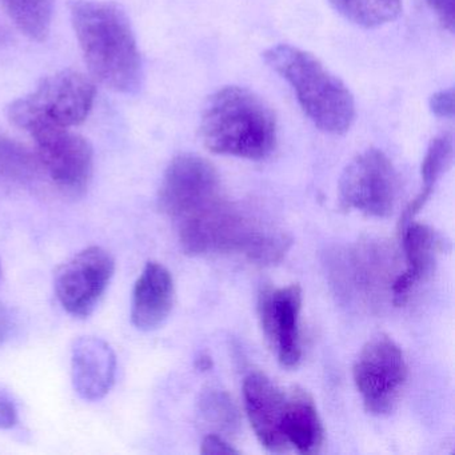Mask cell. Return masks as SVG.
Wrapping results in <instances>:
<instances>
[{"label":"cell","instance_id":"6da1fadb","mask_svg":"<svg viewBox=\"0 0 455 455\" xmlns=\"http://www.w3.org/2000/svg\"><path fill=\"white\" fill-rule=\"evenodd\" d=\"M180 244L188 255H243L257 265L281 262L289 251V236L251 217L226 198L225 193L175 222Z\"/></svg>","mask_w":455,"mask_h":455},{"label":"cell","instance_id":"7a4b0ae2","mask_svg":"<svg viewBox=\"0 0 455 455\" xmlns=\"http://www.w3.org/2000/svg\"><path fill=\"white\" fill-rule=\"evenodd\" d=\"M70 15L92 78L118 94L140 92L142 57L126 12L111 2L73 0Z\"/></svg>","mask_w":455,"mask_h":455},{"label":"cell","instance_id":"3957f363","mask_svg":"<svg viewBox=\"0 0 455 455\" xmlns=\"http://www.w3.org/2000/svg\"><path fill=\"white\" fill-rule=\"evenodd\" d=\"M201 138L212 153L262 161L275 150L278 126L273 110L255 92L228 86L207 100Z\"/></svg>","mask_w":455,"mask_h":455},{"label":"cell","instance_id":"277c9868","mask_svg":"<svg viewBox=\"0 0 455 455\" xmlns=\"http://www.w3.org/2000/svg\"><path fill=\"white\" fill-rule=\"evenodd\" d=\"M266 65L294 90L305 116L321 132L346 134L355 121V102L345 84L307 52L276 44L263 52Z\"/></svg>","mask_w":455,"mask_h":455},{"label":"cell","instance_id":"5b68a950","mask_svg":"<svg viewBox=\"0 0 455 455\" xmlns=\"http://www.w3.org/2000/svg\"><path fill=\"white\" fill-rule=\"evenodd\" d=\"M94 82L73 70L47 76L30 94L7 108L10 122L30 132L38 127L71 129L86 121L95 102Z\"/></svg>","mask_w":455,"mask_h":455},{"label":"cell","instance_id":"8992f818","mask_svg":"<svg viewBox=\"0 0 455 455\" xmlns=\"http://www.w3.org/2000/svg\"><path fill=\"white\" fill-rule=\"evenodd\" d=\"M399 194L395 167L385 153L369 148L346 166L339 180V204L369 217L385 218L393 212Z\"/></svg>","mask_w":455,"mask_h":455},{"label":"cell","instance_id":"52a82bcc","mask_svg":"<svg viewBox=\"0 0 455 455\" xmlns=\"http://www.w3.org/2000/svg\"><path fill=\"white\" fill-rule=\"evenodd\" d=\"M353 377L366 411L378 417L390 414L407 382L403 353L390 338H374L359 353Z\"/></svg>","mask_w":455,"mask_h":455},{"label":"cell","instance_id":"ba28073f","mask_svg":"<svg viewBox=\"0 0 455 455\" xmlns=\"http://www.w3.org/2000/svg\"><path fill=\"white\" fill-rule=\"evenodd\" d=\"M28 134L42 170L60 190L74 196L86 191L94 172V150L86 138L63 127H38Z\"/></svg>","mask_w":455,"mask_h":455},{"label":"cell","instance_id":"9c48e42d","mask_svg":"<svg viewBox=\"0 0 455 455\" xmlns=\"http://www.w3.org/2000/svg\"><path fill=\"white\" fill-rule=\"evenodd\" d=\"M116 273V260L108 250L92 246L60 266L55 274V292L71 315L86 318L97 308Z\"/></svg>","mask_w":455,"mask_h":455},{"label":"cell","instance_id":"30bf717a","mask_svg":"<svg viewBox=\"0 0 455 455\" xmlns=\"http://www.w3.org/2000/svg\"><path fill=\"white\" fill-rule=\"evenodd\" d=\"M382 244L361 243L335 258V287L343 297L361 303L364 307H377L386 290L391 292L393 258Z\"/></svg>","mask_w":455,"mask_h":455},{"label":"cell","instance_id":"8fae6325","mask_svg":"<svg viewBox=\"0 0 455 455\" xmlns=\"http://www.w3.org/2000/svg\"><path fill=\"white\" fill-rule=\"evenodd\" d=\"M223 193L215 167L206 159L182 154L170 162L161 191L159 206L170 220H180L188 212Z\"/></svg>","mask_w":455,"mask_h":455},{"label":"cell","instance_id":"7c38bea8","mask_svg":"<svg viewBox=\"0 0 455 455\" xmlns=\"http://www.w3.org/2000/svg\"><path fill=\"white\" fill-rule=\"evenodd\" d=\"M302 290L298 284L266 289L258 300V315L265 337L275 351L279 363L294 369L302 358L299 315Z\"/></svg>","mask_w":455,"mask_h":455},{"label":"cell","instance_id":"4fadbf2b","mask_svg":"<svg viewBox=\"0 0 455 455\" xmlns=\"http://www.w3.org/2000/svg\"><path fill=\"white\" fill-rule=\"evenodd\" d=\"M244 406L255 435L271 452L287 451L283 435L287 391L262 372H251L243 383Z\"/></svg>","mask_w":455,"mask_h":455},{"label":"cell","instance_id":"5bb4252c","mask_svg":"<svg viewBox=\"0 0 455 455\" xmlns=\"http://www.w3.org/2000/svg\"><path fill=\"white\" fill-rule=\"evenodd\" d=\"M74 388L86 401H100L110 393L116 375V356L106 340L84 337L71 355Z\"/></svg>","mask_w":455,"mask_h":455},{"label":"cell","instance_id":"9a60e30c","mask_svg":"<svg viewBox=\"0 0 455 455\" xmlns=\"http://www.w3.org/2000/svg\"><path fill=\"white\" fill-rule=\"evenodd\" d=\"M401 233L406 254V270L399 274L391 284V295L396 306L403 305L412 290L433 273L442 250L441 236L428 226L411 220L401 228Z\"/></svg>","mask_w":455,"mask_h":455},{"label":"cell","instance_id":"2e32d148","mask_svg":"<svg viewBox=\"0 0 455 455\" xmlns=\"http://www.w3.org/2000/svg\"><path fill=\"white\" fill-rule=\"evenodd\" d=\"M172 274L158 262H148L132 291V321L138 330L151 331L166 322L174 306Z\"/></svg>","mask_w":455,"mask_h":455},{"label":"cell","instance_id":"e0dca14e","mask_svg":"<svg viewBox=\"0 0 455 455\" xmlns=\"http://www.w3.org/2000/svg\"><path fill=\"white\" fill-rule=\"evenodd\" d=\"M283 435L289 449L300 454H316L324 442V430L313 396L306 390L292 387L287 391Z\"/></svg>","mask_w":455,"mask_h":455},{"label":"cell","instance_id":"ac0fdd59","mask_svg":"<svg viewBox=\"0 0 455 455\" xmlns=\"http://www.w3.org/2000/svg\"><path fill=\"white\" fill-rule=\"evenodd\" d=\"M452 151H454V148H452L451 134H442L436 137L435 140H431L430 146L426 151L425 158H423L422 169H420L422 190L404 210L401 222H399V228H402L407 223L414 220L415 215L423 209L426 202L433 194L439 178L451 164Z\"/></svg>","mask_w":455,"mask_h":455},{"label":"cell","instance_id":"d6986e66","mask_svg":"<svg viewBox=\"0 0 455 455\" xmlns=\"http://www.w3.org/2000/svg\"><path fill=\"white\" fill-rule=\"evenodd\" d=\"M15 28L31 41H46L52 28L54 0H0Z\"/></svg>","mask_w":455,"mask_h":455},{"label":"cell","instance_id":"ffe728a7","mask_svg":"<svg viewBox=\"0 0 455 455\" xmlns=\"http://www.w3.org/2000/svg\"><path fill=\"white\" fill-rule=\"evenodd\" d=\"M335 12L353 25L377 28L401 15L402 0H329Z\"/></svg>","mask_w":455,"mask_h":455},{"label":"cell","instance_id":"44dd1931","mask_svg":"<svg viewBox=\"0 0 455 455\" xmlns=\"http://www.w3.org/2000/svg\"><path fill=\"white\" fill-rule=\"evenodd\" d=\"M42 166L36 153L7 135L0 134V178L17 183L33 182Z\"/></svg>","mask_w":455,"mask_h":455},{"label":"cell","instance_id":"7402d4cb","mask_svg":"<svg viewBox=\"0 0 455 455\" xmlns=\"http://www.w3.org/2000/svg\"><path fill=\"white\" fill-rule=\"evenodd\" d=\"M204 414L217 426L233 431L238 426V411L225 393H210L204 399Z\"/></svg>","mask_w":455,"mask_h":455},{"label":"cell","instance_id":"603a6c76","mask_svg":"<svg viewBox=\"0 0 455 455\" xmlns=\"http://www.w3.org/2000/svg\"><path fill=\"white\" fill-rule=\"evenodd\" d=\"M430 110L438 118H451L454 113V92L452 89L441 90L430 98Z\"/></svg>","mask_w":455,"mask_h":455},{"label":"cell","instance_id":"cb8c5ba5","mask_svg":"<svg viewBox=\"0 0 455 455\" xmlns=\"http://www.w3.org/2000/svg\"><path fill=\"white\" fill-rule=\"evenodd\" d=\"M441 25L447 31H454V0H426Z\"/></svg>","mask_w":455,"mask_h":455},{"label":"cell","instance_id":"d4e9b609","mask_svg":"<svg viewBox=\"0 0 455 455\" xmlns=\"http://www.w3.org/2000/svg\"><path fill=\"white\" fill-rule=\"evenodd\" d=\"M18 423V410L9 394L0 390V428H12Z\"/></svg>","mask_w":455,"mask_h":455},{"label":"cell","instance_id":"484cf974","mask_svg":"<svg viewBox=\"0 0 455 455\" xmlns=\"http://www.w3.org/2000/svg\"><path fill=\"white\" fill-rule=\"evenodd\" d=\"M202 454H238V450L226 442L222 436L207 435L202 443Z\"/></svg>","mask_w":455,"mask_h":455},{"label":"cell","instance_id":"4316f807","mask_svg":"<svg viewBox=\"0 0 455 455\" xmlns=\"http://www.w3.org/2000/svg\"><path fill=\"white\" fill-rule=\"evenodd\" d=\"M7 311L4 306L0 305V342L6 337L7 330H9V318H7Z\"/></svg>","mask_w":455,"mask_h":455},{"label":"cell","instance_id":"83f0119b","mask_svg":"<svg viewBox=\"0 0 455 455\" xmlns=\"http://www.w3.org/2000/svg\"><path fill=\"white\" fill-rule=\"evenodd\" d=\"M10 41H12V34L0 23V47L6 46L10 44Z\"/></svg>","mask_w":455,"mask_h":455},{"label":"cell","instance_id":"f1b7e54d","mask_svg":"<svg viewBox=\"0 0 455 455\" xmlns=\"http://www.w3.org/2000/svg\"><path fill=\"white\" fill-rule=\"evenodd\" d=\"M198 367L202 371L209 370L210 367H212V359H210L209 356H201V358L198 359Z\"/></svg>","mask_w":455,"mask_h":455},{"label":"cell","instance_id":"f546056e","mask_svg":"<svg viewBox=\"0 0 455 455\" xmlns=\"http://www.w3.org/2000/svg\"><path fill=\"white\" fill-rule=\"evenodd\" d=\"M0 279H2V263H0Z\"/></svg>","mask_w":455,"mask_h":455}]
</instances>
